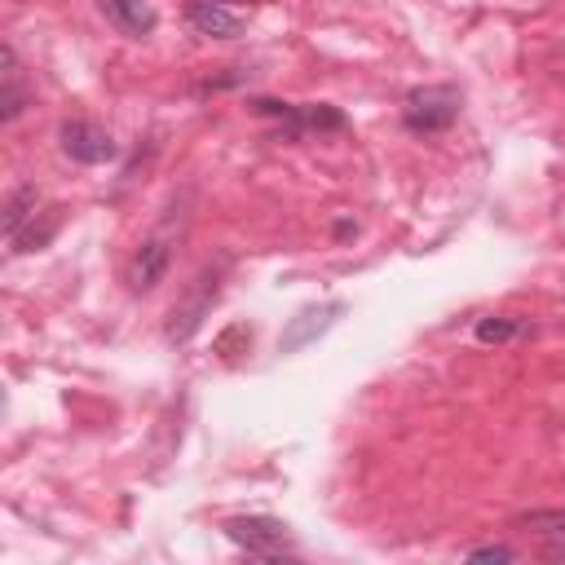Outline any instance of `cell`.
Masks as SVG:
<instances>
[{
  "label": "cell",
  "instance_id": "obj_1",
  "mask_svg": "<svg viewBox=\"0 0 565 565\" xmlns=\"http://www.w3.org/2000/svg\"><path fill=\"white\" fill-rule=\"evenodd\" d=\"M247 106H252L260 119H274L278 132H282L287 141H296V137H305V132H344V128H349L344 110H335L331 102H278V97H252Z\"/></svg>",
  "mask_w": 565,
  "mask_h": 565
},
{
  "label": "cell",
  "instance_id": "obj_2",
  "mask_svg": "<svg viewBox=\"0 0 565 565\" xmlns=\"http://www.w3.org/2000/svg\"><path fill=\"white\" fill-rule=\"evenodd\" d=\"M221 530L234 547H243L256 561H291L296 556L291 525L278 516H230V521H221Z\"/></svg>",
  "mask_w": 565,
  "mask_h": 565
},
{
  "label": "cell",
  "instance_id": "obj_3",
  "mask_svg": "<svg viewBox=\"0 0 565 565\" xmlns=\"http://www.w3.org/2000/svg\"><path fill=\"white\" fill-rule=\"evenodd\" d=\"M459 106H463V97H459L455 84H424V88H411L406 93L402 124L415 137H433V132H446L459 119Z\"/></svg>",
  "mask_w": 565,
  "mask_h": 565
},
{
  "label": "cell",
  "instance_id": "obj_4",
  "mask_svg": "<svg viewBox=\"0 0 565 565\" xmlns=\"http://www.w3.org/2000/svg\"><path fill=\"white\" fill-rule=\"evenodd\" d=\"M172 247H177V207H172V216H168L163 225H154V230L141 238V247L132 252V260H128V291H132V296H150V291L168 278Z\"/></svg>",
  "mask_w": 565,
  "mask_h": 565
},
{
  "label": "cell",
  "instance_id": "obj_5",
  "mask_svg": "<svg viewBox=\"0 0 565 565\" xmlns=\"http://www.w3.org/2000/svg\"><path fill=\"white\" fill-rule=\"evenodd\" d=\"M57 146H62V154L71 163H84V168H102V163L119 159V141L102 124H93V119H62Z\"/></svg>",
  "mask_w": 565,
  "mask_h": 565
},
{
  "label": "cell",
  "instance_id": "obj_6",
  "mask_svg": "<svg viewBox=\"0 0 565 565\" xmlns=\"http://www.w3.org/2000/svg\"><path fill=\"white\" fill-rule=\"evenodd\" d=\"M216 287H221V269L207 265V269L194 278V291L172 309V318H168V327H163L168 344H185V340L199 331V322L207 318V309H212V300H216Z\"/></svg>",
  "mask_w": 565,
  "mask_h": 565
},
{
  "label": "cell",
  "instance_id": "obj_7",
  "mask_svg": "<svg viewBox=\"0 0 565 565\" xmlns=\"http://www.w3.org/2000/svg\"><path fill=\"white\" fill-rule=\"evenodd\" d=\"M349 305L344 300H322V305H305L296 318H287V327H282V335H278V353H300L305 344H313V340H322L335 322H340V313H344Z\"/></svg>",
  "mask_w": 565,
  "mask_h": 565
},
{
  "label": "cell",
  "instance_id": "obj_8",
  "mask_svg": "<svg viewBox=\"0 0 565 565\" xmlns=\"http://www.w3.org/2000/svg\"><path fill=\"white\" fill-rule=\"evenodd\" d=\"M185 26L203 40H238L243 35V18L234 9H225L221 0H185Z\"/></svg>",
  "mask_w": 565,
  "mask_h": 565
},
{
  "label": "cell",
  "instance_id": "obj_9",
  "mask_svg": "<svg viewBox=\"0 0 565 565\" xmlns=\"http://www.w3.org/2000/svg\"><path fill=\"white\" fill-rule=\"evenodd\" d=\"M26 106H31V88L22 79L18 49L13 44H0V124H13Z\"/></svg>",
  "mask_w": 565,
  "mask_h": 565
},
{
  "label": "cell",
  "instance_id": "obj_10",
  "mask_svg": "<svg viewBox=\"0 0 565 565\" xmlns=\"http://www.w3.org/2000/svg\"><path fill=\"white\" fill-rule=\"evenodd\" d=\"M97 9L106 13V22L115 31L132 35V40H141V35H150L159 26V13H154L150 0H97Z\"/></svg>",
  "mask_w": 565,
  "mask_h": 565
},
{
  "label": "cell",
  "instance_id": "obj_11",
  "mask_svg": "<svg viewBox=\"0 0 565 565\" xmlns=\"http://www.w3.org/2000/svg\"><path fill=\"white\" fill-rule=\"evenodd\" d=\"M40 212V190L26 181V185H18V190H9V199H4V212H0V234L4 238H18L22 234V225L31 221Z\"/></svg>",
  "mask_w": 565,
  "mask_h": 565
},
{
  "label": "cell",
  "instance_id": "obj_12",
  "mask_svg": "<svg viewBox=\"0 0 565 565\" xmlns=\"http://www.w3.org/2000/svg\"><path fill=\"white\" fill-rule=\"evenodd\" d=\"M57 225H62V207H44V212H35V216L22 225L18 238H9V247H13V252H40V247L53 243Z\"/></svg>",
  "mask_w": 565,
  "mask_h": 565
},
{
  "label": "cell",
  "instance_id": "obj_13",
  "mask_svg": "<svg viewBox=\"0 0 565 565\" xmlns=\"http://www.w3.org/2000/svg\"><path fill=\"white\" fill-rule=\"evenodd\" d=\"M512 530H525V534H539V539H556L565 534V503L561 508H534V512H521L508 521Z\"/></svg>",
  "mask_w": 565,
  "mask_h": 565
},
{
  "label": "cell",
  "instance_id": "obj_14",
  "mask_svg": "<svg viewBox=\"0 0 565 565\" xmlns=\"http://www.w3.org/2000/svg\"><path fill=\"white\" fill-rule=\"evenodd\" d=\"M530 331V322L525 318H477V327H472V335H477V344H508V340H521Z\"/></svg>",
  "mask_w": 565,
  "mask_h": 565
},
{
  "label": "cell",
  "instance_id": "obj_15",
  "mask_svg": "<svg viewBox=\"0 0 565 565\" xmlns=\"http://www.w3.org/2000/svg\"><path fill=\"white\" fill-rule=\"evenodd\" d=\"M468 561H516V547L512 543H477L463 552Z\"/></svg>",
  "mask_w": 565,
  "mask_h": 565
},
{
  "label": "cell",
  "instance_id": "obj_16",
  "mask_svg": "<svg viewBox=\"0 0 565 565\" xmlns=\"http://www.w3.org/2000/svg\"><path fill=\"white\" fill-rule=\"evenodd\" d=\"M539 556H543V561H565V534H556V539H543Z\"/></svg>",
  "mask_w": 565,
  "mask_h": 565
},
{
  "label": "cell",
  "instance_id": "obj_17",
  "mask_svg": "<svg viewBox=\"0 0 565 565\" xmlns=\"http://www.w3.org/2000/svg\"><path fill=\"white\" fill-rule=\"evenodd\" d=\"M331 238H335V243H349V238H358V221H349V216H340V221L331 225Z\"/></svg>",
  "mask_w": 565,
  "mask_h": 565
},
{
  "label": "cell",
  "instance_id": "obj_18",
  "mask_svg": "<svg viewBox=\"0 0 565 565\" xmlns=\"http://www.w3.org/2000/svg\"><path fill=\"white\" fill-rule=\"evenodd\" d=\"M221 4H225V0H221ZM247 4H256V0H247Z\"/></svg>",
  "mask_w": 565,
  "mask_h": 565
}]
</instances>
